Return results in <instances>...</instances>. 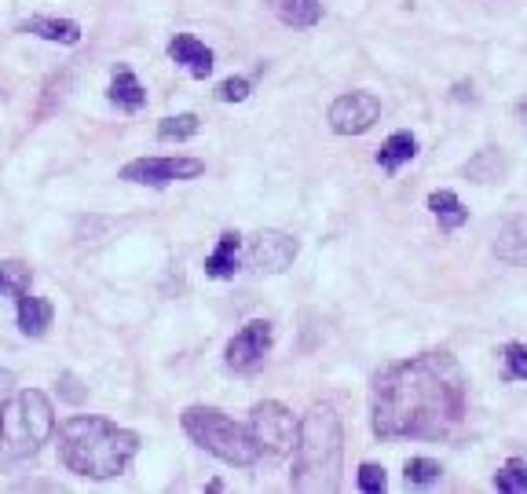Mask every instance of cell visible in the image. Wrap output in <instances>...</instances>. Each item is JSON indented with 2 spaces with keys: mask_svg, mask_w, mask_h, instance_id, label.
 <instances>
[{
  "mask_svg": "<svg viewBox=\"0 0 527 494\" xmlns=\"http://www.w3.org/2000/svg\"><path fill=\"white\" fill-rule=\"evenodd\" d=\"M370 414L381 440H443L465 418V374L451 352H425L374 374Z\"/></svg>",
  "mask_w": 527,
  "mask_h": 494,
  "instance_id": "6da1fadb",
  "label": "cell"
},
{
  "mask_svg": "<svg viewBox=\"0 0 527 494\" xmlns=\"http://www.w3.org/2000/svg\"><path fill=\"white\" fill-rule=\"evenodd\" d=\"M136 454H140V436L107 418L77 414L59 425V458L77 476L88 480L125 476Z\"/></svg>",
  "mask_w": 527,
  "mask_h": 494,
  "instance_id": "7a4b0ae2",
  "label": "cell"
},
{
  "mask_svg": "<svg viewBox=\"0 0 527 494\" xmlns=\"http://www.w3.org/2000/svg\"><path fill=\"white\" fill-rule=\"evenodd\" d=\"M341 418L330 403H312L301 418L297 447H293V491L334 494L341 487Z\"/></svg>",
  "mask_w": 527,
  "mask_h": 494,
  "instance_id": "3957f363",
  "label": "cell"
},
{
  "mask_svg": "<svg viewBox=\"0 0 527 494\" xmlns=\"http://www.w3.org/2000/svg\"><path fill=\"white\" fill-rule=\"evenodd\" d=\"M55 432V410L44 392L26 388L11 399L4 410V425H0V458L4 462H19L33 458Z\"/></svg>",
  "mask_w": 527,
  "mask_h": 494,
  "instance_id": "277c9868",
  "label": "cell"
},
{
  "mask_svg": "<svg viewBox=\"0 0 527 494\" xmlns=\"http://www.w3.org/2000/svg\"><path fill=\"white\" fill-rule=\"evenodd\" d=\"M183 432L191 436L202 451L227 465H253L260 458V447L253 432L231 421L224 410L216 407H187L183 410Z\"/></svg>",
  "mask_w": 527,
  "mask_h": 494,
  "instance_id": "5b68a950",
  "label": "cell"
},
{
  "mask_svg": "<svg viewBox=\"0 0 527 494\" xmlns=\"http://www.w3.org/2000/svg\"><path fill=\"white\" fill-rule=\"evenodd\" d=\"M249 432L257 440L260 454H290L297 447V432L301 421H293V414L282 403H257L249 414Z\"/></svg>",
  "mask_w": 527,
  "mask_h": 494,
  "instance_id": "8992f818",
  "label": "cell"
},
{
  "mask_svg": "<svg viewBox=\"0 0 527 494\" xmlns=\"http://www.w3.org/2000/svg\"><path fill=\"white\" fill-rule=\"evenodd\" d=\"M202 172L205 162H198V158H136L121 169V180L143 183V187H169V183L194 180Z\"/></svg>",
  "mask_w": 527,
  "mask_h": 494,
  "instance_id": "52a82bcc",
  "label": "cell"
},
{
  "mask_svg": "<svg viewBox=\"0 0 527 494\" xmlns=\"http://www.w3.org/2000/svg\"><path fill=\"white\" fill-rule=\"evenodd\" d=\"M377 118H381V99L370 92H348L330 107V129L337 136H363L374 129Z\"/></svg>",
  "mask_w": 527,
  "mask_h": 494,
  "instance_id": "ba28073f",
  "label": "cell"
},
{
  "mask_svg": "<svg viewBox=\"0 0 527 494\" xmlns=\"http://www.w3.org/2000/svg\"><path fill=\"white\" fill-rule=\"evenodd\" d=\"M271 341H275L271 323H264V319H253V323L242 326V330L231 337V344H227V366H231V370H238V374H253V370H257V366L268 359Z\"/></svg>",
  "mask_w": 527,
  "mask_h": 494,
  "instance_id": "9c48e42d",
  "label": "cell"
},
{
  "mask_svg": "<svg viewBox=\"0 0 527 494\" xmlns=\"http://www.w3.org/2000/svg\"><path fill=\"white\" fill-rule=\"evenodd\" d=\"M297 253H301V246L286 231H257L253 246H249V268L260 271V275H282L297 260Z\"/></svg>",
  "mask_w": 527,
  "mask_h": 494,
  "instance_id": "30bf717a",
  "label": "cell"
},
{
  "mask_svg": "<svg viewBox=\"0 0 527 494\" xmlns=\"http://www.w3.org/2000/svg\"><path fill=\"white\" fill-rule=\"evenodd\" d=\"M169 55H173V63H180L183 70L191 77H198V81L213 74V52H209L194 33H176L173 44H169Z\"/></svg>",
  "mask_w": 527,
  "mask_h": 494,
  "instance_id": "8fae6325",
  "label": "cell"
},
{
  "mask_svg": "<svg viewBox=\"0 0 527 494\" xmlns=\"http://www.w3.org/2000/svg\"><path fill=\"white\" fill-rule=\"evenodd\" d=\"M271 15L293 30H312L323 19V4L319 0H268Z\"/></svg>",
  "mask_w": 527,
  "mask_h": 494,
  "instance_id": "7c38bea8",
  "label": "cell"
},
{
  "mask_svg": "<svg viewBox=\"0 0 527 494\" xmlns=\"http://www.w3.org/2000/svg\"><path fill=\"white\" fill-rule=\"evenodd\" d=\"M495 253L502 260H509V264H527V216L502 224V231L495 238Z\"/></svg>",
  "mask_w": 527,
  "mask_h": 494,
  "instance_id": "4fadbf2b",
  "label": "cell"
},
{
  "mask_svg": "<svg viewBox=\"0 0 527 494\" xmlns=\"http://www.w3.org/2000/svg\"><path fill=\"white\" fill-rule=\"evenodd\" d=\"M52 315L55 308L44 297H30V293H22L19 297V330L26 337H44L48 326H52Z\"/></svg>",
  "mask_w": 527,
  "mask_h": 494,
  "instance_id": "5bb4252c",
  "label": "cell"
},
{
  "mask_svg": "<svg viewBox=\"0 0 527 494\" xmlns=\"http://www.w3.org/2000/svg\"><path fill=\"white\" fill-rule=\"evenodd\" d=\"M110 103L121 110H140L143 103H147V92H143V85L136 81V74H132L129 66H118V70H114V81H110Z\"/></svg>",
  "mask_w": 527,
  "mask_h": 494,
  "instance_id": "9a60e30c",
  "label": "cell"
},
{
  "mask_svg": "<svg viewBox=\"0 0 527 494\" xmlns=\"http://www.w3.org/2000/svg\"><path fill=\"white\" fill-rule=\"evenodd\" d=\"M238 246H242V242H238L235 231H224V235H220V246L213 249V257L205 260V275H209V279H231L238 271Z\"/></svg>",
  "mask_w": 527,
  "mask_h": 494,
  "instance_id": "2e32d148",
  "label": "cell"
},
{
  "mask_svg": "<svg viewBox=\"0 0 527 494\" xmlns=\"http://www.w3.org/2000/svg\"><path fill=\"white\" fill-rule=\"evenodd\" d=\"M414 154H418V140H414L410 132H392V136L381 143V151H377V165L385 172H396L399 165H407Z\"/></svg>",
  "mask_w": 527,
  "mask_h": 494,
  "instance_id": "e0dca14e",
  "label": "cell"
},
{
  "mask_svg": "<svg viewBox=\"0 0 527 494\" xmlns=\"http://www.w3.org/2000/svg\"><path fill=\"white\" fill-rule=\"evenodd\" d=\"M22 33H37L44 41H55V44H77L81 41V26L70 19H30L22 22Z\"/></svg>",
  "mask_w": 527,
  "mask_h": 494,
  "instance_id": "ac0fdd59",
  "label": "cell"
},
{
  "mask_svg": "<svg viewBox=\"0 0 527 494\" xmlns=\"http://www.w3.org/2000/svg\"><path fill=\"white\" fill-rule=\"evenodd\" d=\"M429 209L436 213L440 227H447V231H454V227H462L465 220H469V209L458 202V194L454 191H432L429 194Z\"/></svg>",
  "mask_w": 527,
  "mask_h": 494,
  "instance_id": "d6986e66",
  "label": "cell"
},
{
  "mask_svg": "<svg viewBox=\"0 0 527 494\" xmlns=\"http://www.w3.org/2000/svg\"><path fill=\"white\" fill-rule=\"evenodd\" d=\"M465 176L473 183H495L506 176V158L495 151V147H484V151L476 154L473 162L465 165Z\"/></svg>",
  "mask_w": 527,
  "mask_h": 494,
  "instance_id": "ffe728a7",
  "label": "cell"
},
{
  "mask_svg": "<svg viewBox=\"0 0 527 494\" xmlns=\"http://www.w3.org/2000/svg\"><path fill=\"white\" fill-rule=\"evenodd\" d=\"M33 271L26 260H0V293L4 297H22L30 293Z\"/></svg>",
  "mask_w": 527,
  "mask_h": 494,
  "instance_id": "44dd1931",
  "label": "cell"
},
{
  "mask_svg": "<svg viewBox=\"0 0 527 494\" xmlns=\"http://www.w3.org/2000/svg\"><path fill=\"white\" fill-rule=\"evenodd\" d=\"M198 132V114H176V118H165L158 125V140H191Z\"/></svg>",
  "mask_w": 527,
  "mask_h": 494,
  "instance_id": "7402d4cb",
  "label": "cell"
},
{
  "mask_svg": "<svg viewBox=\"0 0 527 494\" xmlns=\"http://www.w3.org/2000/svg\"><path fill=\"white\" fill-rule=\"evenodd\" d=\"M495 487L506 494H524L527 491V465L520 462V458H513V462L495 476Z\"/></svg>",
  "mask_w": 527,
  "mask_h": 494,
  "instance_id": "603a6c76",
  "label": "cell"
},
{
  "mask_svg": "<svg viewBox=\"0 0 527 494\" xmlns=\"http://www.w3.org/2000/svg\"><path fill=\"white\" fill-rule=\"evenodd\" d=\"M440 462H432V458H410L407 462V484L414 487H429L440 480Z\"/></svg>",
  "mask_w": 527,
  "mask_h": 494,
  "instance_id": "cb8c5ba5",
  "label": "cell"
},
{
  "mask_svg": "<svg viewBox=\"0 0 527 494\" xmlns=\"http://www.w3.org/2000/svg\"><path fill=\"white\" fill-rule=\"evenodd\" d=\"M385 487H388V480H385V469H381V465H374V462L359 465V491H363V494H381Z\"/></svg>",
  "mask_w": 527,
  "mask_h": 494,
  "instance_id": "d4e9b609",
  "label": "cell"
},
{
  "mask_svg": "<svg viewBox=\"0 0 527 494\" xmlns=\"http://www.w3.org/2000/svg\"><path fill=\"white\" fill-rule=\"evenodd\" d=\"M246 96H249L246 77H231V81H224V85L216 88V99H220V103H242Z\"/></svg>",
  "mask_w": 527,
  "mask_h": 494,
  "instance_id": "484cf974",
  "label": "cell"
},
{
  "mask_svg": "<svg viewBox=\"0 0 527 494\" xmlns=\"http://www.w3.org/2000/svg\"><path fill=\"white\" fill-rule=\"evenodd\" d=\"M506 366H509V377H524L527 381V348L524 344H506Z\"/></svg>",
  "mask_w": 527,
  "mask_h": 494,
  "instance_id": "4316f807",
  "label": "cell"
},
{
  "mask_svg": "<svg viewBox=\"0 0 527 494\" xmlns=\"http://www.w3.org/2000/svg\"><path fill=\"white\" fill-rule=\"evenodd\" d=\"M11 392H15V377H11V370H0V425H4V410L11 403Z\"/></svg>",
  "mask_w": 527,
  "mask_h": 494,
  "instance_id": "83f0119b",
  "label": "cell"
},
{
  "mask_svg": "<svg viewBox=\"0 0 527 494\" xmlns=\"http://www.w3.org/2000/svg\"><path fill=\"white\" fill-rule=\"evenodd\" d=\"M77 385V377L74 374H63V392H66V399H85V388H74Z\"/></svg>",
  "mask_w": 527,
  "mask_h": 494,
  "instance_id": "f1b7e54d",
  "label": "cell"
},
{
  "mask_svg": "<svg viewBox=\"0 0 527 494\" xmlns=\"http://www.w3.org/2000/svg\"><path fill=\"white\" fill-rule=\"evenodd\" d=\"M517 118L527 125V99H520V103H517Z\"/></svg>",
  "mask_w": 527,
  "mask_h": 494,
  "instance_id": "f546056e",
  "label": "cell"
}]
</instances>
